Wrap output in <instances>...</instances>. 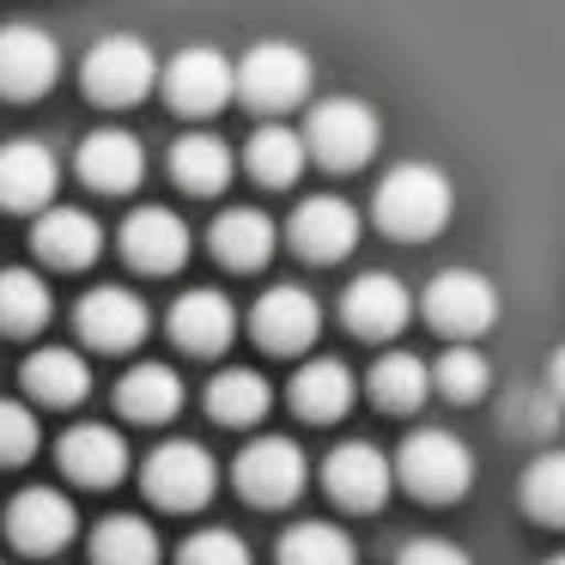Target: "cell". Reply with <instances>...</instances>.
I'll use <instances>...</instances> for the list:
<instances>
[{"label": "cell", "mask_w": 565, "mask_h": 565, "mask_svg": "<svg viewBox=\"0 0 565 565\" xmlns=\"http://www.w3.org/2000/svg\"><path fill=\"white\" fill-rule=\"evenodd\" d=\"M50 286L31 268H0V334H38L50 322Z\"/></svg>", "instance_id": "30"}, {"label": "cell", "mask_w": 565, "mask_h": 565, "mask_svg": "<svg viewBox=\"0 0 565 565\" xmlns=\"http://www.w3.org/2000/svg\"><path fill=\"white\" fill-rule=\"evenodd\" d=\"M280 565H359V553L334 523H292L280 535Z\"/></svg>", "instance_id": "33"}, {"label": "cell", "mask_w": 565, "mask_h": 565, "mask_svg": "<svg viewBox=\"0 0 565 565\" xmlns=\"http://www.w3.org/2000/svg\"><path fill=\"white\" fill-rule=\"evenodd\" d=\"M249 329H256V341L268 347V353H305L322 329V310L305 286H274V292H262Z\"/></svg>", "instance_id": "16"}, {"label": "cell", "mask_w": 565, "mask_h": 565, "mask_svg": "<svg viewBox=\"0 0 565 565\" xmlns=\"http://www.w3.org/2000/svg\"><path fill=\"white\" fill-rule=\"evenodd\" d=\"M79 183L98 189V195H128V189H140V177H147V147H140L135 135H122V128H98V135H86V147H79Z\"/></svg>", "instance_id": "19"}, {"label": "cell", "mask_w": 565, "mask_h": 565, "mask_svg": "<svg viewBox=\"0 0 565 565\" xmlns=\"http://www.w3.org/2000/svg\"><path fill=\"white\" fill-rule=\"evenodd\" d=\"M171 341L183 347V353H225V347L237 341V310H232V298L225 292H183L171 305Z\"/></svg>", "instance_id": "20"}, {"label": "cell", "mask_w": 565, "mask_h": 565, "mask_svg": "<svg viewBox=\"0 0 565 565\" xmlns=\"http://www.w3.org/2000/svg\"><path fill=\"white\" fill-rule=\"evenodd\" d=\"M55 152L43 140H13V147H0V207L7 213H43L55 195Z\"/></svg>", "instance_id": "18"}, {"label": "cell", "mask_w": 565, "mask_h": 565, "mask_svg": "<svg viewBox=\"0 0 565 565\" xmlns=\"http://www.w3.org/2000/svg\"><path fill=\"white\" fill-rule=\"evenodd\" d=\"M92 565H159V535L147 516H104L92 535Z\"/></svg>", "instance_id": "32"}, {"label": "cell", "mask_w": 565, "mask_h": 565, "mask_svg": "<svg viewBox=\"0 0 565 565\" xmlns=\"http://www.w3.org/2000/svg\"><path fill=\"white\" fill-rule=\"evenodd\" d=\"M31 244H38V256L50 268H92L104 249V225L86 207H43Z\"/></svg>", "instance_id": "21"}, {"label": "cell", "mask_w": 565, "mask_h": 565, "mask_svg": "<svg viewBox=\"0 0 565 565\" xmlns=\"http://www.w3.org/2000/svg\"><path fill=\"white\" fill-rule=\"evenodd\" d=\"M286 237H292V249L310 256V262H341L347 249L359 244V213L347 207L341 195H310V201L292 207Z\"/></svg>", "instance_id": "14"}, {"label": "cell", "mask_w": 565, "mask_h": 565, "mask_svg": "<svg viewBox=\"0 0 565 565\" xmlns=\"http://www.w3.org/2000/svg\"><path fill=\"white\" fill-rule=\"evenodd\" d=\"M353 371L341 365V359H310V365H298L292 377V407L298 419H310V426H329V419H341L347 407H353Z\"/></svg>", "instance_id": "23"}, {"label": "cell", "mask_w": 565, "mask_h": 565, "mask_svg": "<svg viewBox=\"0 0 565 565\" xmlns=\"http://www.w3.org/2000/svg\"><path fill=\"white\" fill-rule=\"evenodd\" d=\"M426 322L438 334H450V341H475V334H487L499 322V292L475 268H444L426 286Z\"/></svg>", "instance_id": "7"}, {"label": "cell", "mask_w": 565, "mask_h": 565, "mask_svg": "<svg viewBox=\"0 0 565 565\" xmlns=\"http://www.w3.org/2000/svg\"><path fill=\"white\" fill-rule=\"evenodd\" d=\"M79 86H86V98L104 104V110H128V104H140L152 86H159V62H152V50L140 38L116 31V38H98L86 50Z\"/></svg>", "instance_id": "2"}, {"label": "cell", "mask_w": 565, "mask_h": 565, "mask_svg": "<svg viewBox=\"0 0 565 565\" xmlns=\"http://www.w3.org/2000/svg\"><path fill=\"white\" fill-rule=\"evenodd\" d=\"M395 475H402V487L414 492V499L456 504L468 487H475V456H468V444L450 438V431H419V438L402 444Z\"/></svg>", "instance_id": "4"}, {"label": "cell", "mask_w": 565, "mask_h": 565, "mask_svg": "<svg viewBox=\"0 0 565 565\" xmlns=\"http://www.w3.org/2000/svg\"><path fill=\"white\" fill-rule=\"evenodd\" d=\"M395 480L402 475H395V462L377 444H341V450L322 462V487H329V499L341 504V511H383Z\"/></svg>", "instance_id": "12"}, {"label": "cell", "mask_w": 565, "mask_h": 565, "mask_svg": "<svg viewBox=\"0 0 565 565\" xmlns=\"http://www.w3.org/2000/svg\"><path fill=\"white\" fill-rule=\"evenodd\" d=\"M237 492L262 511H280L305 492V450L292 438H256L244 456H237Z\"/></svg>", "instance_id": "9"}, {"label": "cell", "mask_w": 565, "mask_h": 565, "mask_svg": "<svg viewBox=\"0 0 565 565\" xmlns=\"http://www.w3.org/2000/svg\"><path fill=\"white\" fill-rule=\"evenodd\" d=\"M177 565H249V547L232 535V529H201V535L183 541Z\"/></svg>", "instance_id": "36"}, {"label": "cell", "mask_w": 565, "mask_h": 565, "mask_svg": "<svg viewBox=\"0 0 565 565\" xmlns=\"http://www.w3.org/2000/svg\"><path fill=\"white\" fill-rule=\"evenodd\" d=\"M25 390L43 407H79L92 395V365L67 347H43V353L25 359Z\"/></svg>", "instance_id": "26"}, {"label": "cell", "mask_w": 565, "mask_h": 565, "mask_svg": "<svg viewBox=\"0 0 565 565\" xmlns=\"http://www.w3.org/2000/svg\"><path fill=\"white\" fill-rule=\"evenodd\" d=\"M38 414L19 402H0V462H31L38 456Z\"/></svg>", "instance_id": "37"}, {"label": "cell", "mask_w": 565, "mask_h": 565, "mask_svg": "<svg viewBox=\"0 0 565 565\" xmlns=\"http://www.w3.org/2000/svg\"><path fill=\"white\" fill-rule=\"evenodd\" d=\"M431 377H438V395H450V402H480L492 390V365L462 341H450V353L431 365Z\"/></svg>", "instance_id": "35"}, {"label": "cell", "mask_w": 565, "mask_h": 565, "mask_svg": "<svg viewBox=\"0 0 565 565\" xmlns=\"http://www.w3.org/2000/svg\"><path fill=\"white\" fill-rule=\"evenodd\" d=\"M213 256L225 262V268L249 274L262 268V262L274 256V220L262 207H232L213 220Z\"/></svg>", "instance_id": "27"}, {"label": "cell", "mask_w": 565, "mask_h": 565, "mask_svg": "<svg viewBox=\"0 0 565 565\" xmlns=\"http://www.w3.org/2000/svg\"><path fill=\"white\" fill-rule=\"evenodd\" d=\"M74 322H79V341L98 347V353H135L152 329V310L122 286H98V292L79 298Z\"/></svg>", "instance_id": "13"}, {"label": "cell", "mask_w": 565, "mask_h": 565, "mask_svg": "<svg viewBox=\"0 0 565 565\" xmlns=\"http://www.w3.org/2000/svg\"><path fill=\"white\" fill-rule=\"evenodd\" d=\"M232 147H225L220 135H183L171 147V177L189 189V195H220L225 183H232Z\"/></svg>", "instance_id": "29"}, {"label": "cell", "mask_w": 565, "mask_h": 565, "mask_svg": "<svg viewBox=\"0 0 565 565\" xmlns=\"http://www.w3.org/2000/svg\"><path fill=\"white\" fill-rule=\"evenodd\" d=\"M547 383H553V395H559V402H565V347H559V353H553V371H547Z\"/></svg>", "instance_id": "39"}, {"label": "cell", "mask_w": 565, "mask_h": 565, "mask_svg": "<svg viewBox=\"0 0 565 565\" xmlns=\"http://www.w3.org/2000/svg\"><path fill=\"white\" fill-rule=\"evenodd\" d=\"M305 159H310V140L286 122H262L244 147V164L262 189H292L298 171H305Z\"/></svg>", "instance_id": "24"}, {"label": "cell", "mask_w": 565, "mask_h": 565, "mask_svg": "<svg viewBox=\"0 0 565 565\" xmlns=\"http://www.w3.org/2000/svg\"><path fill=\"white\" fill-rule=\"evenodd\" d=\"M116 407H122L135 426H159L183 407V377L171 365H135L122 383H116Z\"/></svg>", "instance_id": "28"}, {"label": "cell", "mask_w": 565, "mask_h": 565, "mask_svg": "<svg viewBox=\"0 0 565 565\" xmlns=\"http://www.w3.org/2000/svg\"><path fill=\"white\" fill-rule=\"evenodd\" d=\"M62 74V50L43 25H0V98L31 104L55 86Z\"/></svg>", "instance_id": "10"}, {"label": "cell", "mask_w": 565, "mask_h": 565, "mask_svg": "<svg viewBox=\"0 0 565 565\" xmlns=\"http://www.w3.org/2000/svg\"><path fill=\"white\" fill-rule=\"evenodd\" d=\"M341 322L359 334V341H390V334H402L407 322V286L395 280V274H359L353 286L341 292Z\"/></svg>", "instance_id": "15"}, {"label": "cell", "mask_w": 565, "mask_h": 565, "mask_svg": "<svg viewBox=\"0 0 565 565\" xmlns=\"http://www.w3.org/2000/svg\"><path fill=\"white\" fill-rule=\"evenodd\" d=\"M456 189L438 164H395L377 183V225L402 244H419V237H438L450 225Z\"/></svg>", "instance_id": "1"}, {"label": "cell", "mask_w": 565, "mask_h": 565, "mask_svg": "<svg viewBox=\"0 0 565 565\" xmlns=\"http://www.w3.org/2000/svg\"><path fill=\"white\" fill-rule=\"evenodd\" d=\"M122 256L140 274H177L189 262V225L171 207H140L122 220Z\"/></svg>", "instance_id": "17"}, {"label": "cell", "mask_w": 565, "mask_h": 565, "mask_svg": "<svg viewBox=\"0 0 565 565\" xmlns=\"http://www.w3.org/2000/svg\"><path fill=\"white\" fill-rule=\"evenodd\" d=\"M164 98H171V110H183V116H220L225 104L237 98V67L225 62L220 50L195 43V50H183L171 67H164Z\"/></svg>", "instance_id": "8"}, {"label": "cell", "mask_w": 565, "mask_h": 565, "mask_svg": "<svg viewBox=\"0 0 565 565\" xmlns=\"http://www.w3.org/2000/svg\"><path fill=\"white\" fill-rule=\"evenodd\" d=\"M74 529H79V516H74V504H67V492H55V487H25L7 504V541H13L19 553H31V559L62 553L67 541H74Z\"/></svg>", "instance_id": "11"}, {"label": "cell", "mask_w": 565, "mask_h": 565, "mask_svg": "<svg viewBox=\"0 0 565 565\" xmlns=\"http://www.w3.org/2000/svg\"><path fill=\"white\" fill-rule=\"evenodd\" d=\"M310 79H317V67L298 43H256L237 62V98L262 116H286L310 98Z\"/></svg>", "instance_id": "3"}, {"label": "cell", "mask_w": 565, "mask_h": 565, "mask_svg": "<svg viewBox=\"0 0 565 565\" xmlns=\"http://www.w3.org/2000/svg\"><path fill=\"white\" fill-rule=\"evenodd\" d=\"M140 487H147V499L164 504V511H201V504L213 499V487H220V468H213V456L201 450V444L171 438L147 456Z\"/></svg>", "instance_id": "6"}, {"label": "cell", "mask_w": 565, "mask_h": 565, "mask_svg": "<svg viewBox=\"0 0 565 565\" xmlns=\"http://www.w3.org/2000/svg\"><path fill=\"white\" fill-rule=\"evenodd\" d=\"M547 565H565V553H559V559H547Z\"/></svg>", "instance_id": "40"}, {"label": "cell", "mask_w": 565, "mask_h": 565, "mask_svg": "<svg viewBox=\"0 0 565 565\" xmlns=\"http://www.w3.org/2000/svg\"><path fill=\"white\" fill-rule=\"evenodd\" d=\"M62 475L79 487H116L128 475V444L110 426H74L62 438Z\"/></svg>", "instance_id": "22"}, {"label": "cell", "mask_w": 565, "mask_h": 565, "mask_svg": "<svg viewBox=\"0 0 565 565\" xmlns=\"http://www.w3.org/2000/svg\"><path fill=\"white\" fill-rule=\"evenodd\" d=\"M523 511L547 529H565V450H547L523 475Z\"/></svg>", "instance_id": "34"}, {"label": "cell", "mask_w": 565, "mask_h": 565, "mask_svg": "<svg viewBox=\"0 0 565 565\" xmlns=\"http://www.w3.org/2000/svg\"><path fill=\"white\" fill-rule=\"evenodd\" d=\"M207 414L220 419V426H256V419L268 414V383L244 365L220 371V377L207 383Z\"/></svg>", "instance_id": "31"}, {"label": "cell", "mask_w": 565, "mask_h": 565, "mask_svg": "<svg viewBox=\"0 0 565 565\" xmlns=\"http://www.w3.org/2000/svg\"><path fill=\"white\" fill-rule=\"evenodd\" d=\"M305 140H310V159L317 164H329V171H359V164L377 152L383 122L365 98H329V104L310 110Z\"/></svg>", "instance_id": "5"}, {"label": "cell", "mask_w": 565, "mask_h": 565, "mask_svg": "<svg viewBox=\"0 0 565 565\" xmlns=\"http://www.w3.org/2000/svg\"><path fill=\"white\" fill-rule=\"evenodd\" d=\"M395 565H475L456 541H407L402 553H395Z\"/></svg>", "instance_id": "38"}, {"label": "cell", "mask_w": 565, "mask_h": 565, "mask_svg": "<svg viewBox=\"0 0 565 565\" xmlns=\"http://www.w3.org/2000/svg\"><path fill=\"white\" fill-rule=\"evenodd\" d=\"M365 390L383 414H414V407H426V395L438 390V377H431V365L419 353H383L377 365H371Z\"/></svg>", "instance_id": "25"}]
</instances>
